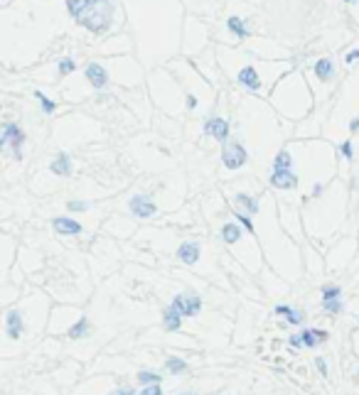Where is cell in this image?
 I'll return each mask as SVG.
<instances>
[{
    "label": "cell",
    "mask_w": 359,
    "mask_h": 395,
    "mask_svg": "<svg viewBox=\"0 0 359 395\" xmlns=\"http://www.w3.org/2000/svg\"><path fill=\"white\" fill-rule=\"evenodd\" d=\"M66 10L79 25L91 32H104L111 25L114 7L108 0H66Z\"/></svg>",
    "instance_id": "6da1fadb"
},
{
    "label": "cell",
    "mask_w": 359,
    "mask_h": 395,
    "mask_svg": "<svg viewBox=\"0 0 359 395\" xmlns=\"http://www.w3.org/2000/svg\"><path fill=\"white\" fill-rule=\"evenodd\" d=\"M222 162L229 169H239L246 165V150L241 147L239 142H226L222 150Z\"/></svg>",
    "instance_id": "7a4b0ae2"
},
{
    "label": "cell",
    "mask_w": 359,
    "mask_h": 395,
    "mask_svg": "<svg viewBox=\"0 0 359 395\" xmlns=\"http://www.w3.org/2000/svg\"><path fill=\"white\" fill-rule=\"evenodd\" d=\"M172 307L182 312V317H194L197 312L202 310V300L197 295H178L172 300Z\"/></svg>",
    "instance_id": "3957f363"
},
{
    "label": "cell",
    "mask_w": 359,
    "mask_h": 395,
    "mask_svg": "<svg viewBox=\"0 0 359 395\" xmlns=\"http://www.w3.org/2000/svg\"><path fill=\"white\" fill-rule=\"evenodd\" d=\"M22 140H25V133L15 123H8L5 130H2V145H12L15 147V157H22V150H20Z\"/></svg>",
    "instance_id": "277c9868"
},
{
    "label": "cell",
    "mask_w": 359,
    "mask_h": 395,
    "mask_svg": "<svg viewBox=\"0 0 359 395\" xmlns=\"http://www.w3.org/2000/svg\"><path fill=\"white\" fill-rule=\"evenodd\" d=\"M130 211H133V216H138V219H150V216L155 214V204L150 201V197L138 194V197L130 199Z\"/></svg>",
    "instance_id": "5b68a950"
},
{
    "label": "cell",
    "mask_w": 359,
    "mask_h": 395,
    "mask_svg": "<svg viewBox=\"0 0 359 395\" xmlns=\"http://www.w3.org/2000/svg\"><path fill=\"white\" fill-rule=\"evenodd\" d=\"M270 184H273L276 189H290V187H298V177H296L290 169H273Z\"/></svg>",
    "instance_id": "8992f818"
},
{
    "label": "cell",
    "mask_w": 359,
    "mask_h": 395,
    "mask_svg": "<svg viewBox=\"0 0 359 395\" xmlns=\"http://www.w3.org/2000/svg\"><path fill=\"white\" fill-rule=\"evenodd\" d=\"M204 133L212 135V138H216V140H226V135H229V123L222 120V118H210V120L204 123Z\"/></svg>",
    "instance_id": "52a82bcc"
},
{
    "label": "cell",
    "mask_w": 359,
    "mask_h": 395,
    "mask_svg": "<svg viewBox=\"0 0 359 395\" xmlns=\"http://www.w3.org/2000/svg\"><path fill=\"white\" fill-rule=\"evenodd\" d=\"M178 258L182 263H187V265H194L197 258H200V243H192V241L182 243L178 248Z\"/></svg>",
    "instance_id": "ba28073f"
},
{
    "label": "cell",
    "mask_w": 359,
    "mask_h": 395,
    "mask_svg": "<svg viewBox=\"0 0 359 395\" xmlns=\"http://www.w3.org/2000/svg\"><path fill=\"white\" fill-rule=\"evenodd\" d=\"M86 79L91 81L94 88H104V86L108 84L106 69H104V66H98V64H89V66H86Z\"/></svg>",
    "instance_id": "9c48e42d"
},
{
    "label": "cell",
    "mask_w": 359,
    "mask_h": 395,
    "mask_svg": "<svg viewBox=\"0 0 359 395\" xmlns=\"http://www.w3.org/2000/svg\"><path fill=\"white\" fill-rule=\"evenodd\" d=\"M22 334V314L18 310L8 312V337L10 339H20Z\"/></svg>",
    "instance_id": "30bf717a"
},
{
    "label": "cell",
    "mask_w": 359,
    "mask_h": 395,
    "mask_svg": "<svg viewBox=\"0 0 359 395\" xmlns=\"http://www.w3.org/2000/svg\"><path fill=\"white\" fill-rule=\"evenodd\" d=\"M52 224H54V231H60V233H66V236H76V233H82V224H76L74 219H66V216H60V219H54Z\"/></svg>",
    "instance_id": "8fae6325"
},
{
    "label": "cell",
    "mask_w": 359,
    "mask_h": 395,
    "mask_svg": "<svg viewBox=\"0 0 359 395\" xmlns=\"http://www.w3.org/2000/svg\"><path fill=\"white\" fill-rule=\"evenodd\" d=\"M239 81L246 88H251V91H256L258 86H261V79H258V74H256V69L254 66H244L239 71Z\"/></svg>",
    "instance_id": "7c38bea8"
},
{
    "label": "cell",
    "mask_w": 359,
    "mask_h": 395,
    "mask_svg": "<svg viewBox=\"0 0 359 395\" xmlns=\"http://www.w3.org/2000/svg\"><path fill=\"white\" fill-rule=\"evenodd\" d=\"M52 172L54 174H60V177H66V174H72V160H69V155H64V152H60L54 160H52Z\"/></svg>",
    "instance_id": "4fadbf2b"
},
{
    "label": "cell",
    "mask_w": 359,
    "mask_h": 395,
    "mask_svg": "<svg viewBox=\"0 0 359 395\" xmlns=\"http://www.w3.org/2000/svg\"><path fill=\"white\" fill-rule=\"evenodd\" d=\"M300 339H302V346H315V344H322V341H328V332H320V329H305L302 334H300Z\"/></svg>",
    "instance_id": "5bb4252c"
},
{
    "label": "cell",
    "mask_w": 359,
    "mask_h": 395,
    "mask_svg": "<svg viewBox=\"0 0 359 395\" xmlns=\"http://www.w3.org/2000/svg\"><path fill=\"white\" fill-rule=\"evenodd\" d=\"M180 324H182V312L175 310V307L170 305V307L165 310V329H168V332H178Z\"/></svg>",
    "instance_id": "9a60e30c"
},
{
    "label": "cell",
    "mask_w": 359,
    "mask_h": 395,
    "mask_svg": "<svg viewBox=\"0 0 359 395\" xmlns=\"http://www.w3.org/2000/svg\"><path fill=\"white\" fill-rule=\"evenodd\" d=\"M332 71H334L332 59H320V61L315 64V74H318V79H322V81H328L330 76H332Z\"/></svg>",
    "instance_id": "2e32d148"
},
{
    "label": "cell",
    "mask_w": 359,
    "mask_h": 395,
    "mask_svg": "<svg viewBox=\"0 0 359 395\" xmlns=\"http://www.w3.org/2000/svg\"><path fill=\"white\" fill-rule=\"evenodd\" d=\"M241 236L239 226L236 224H226L224 228H222V238H224V243H236Z\"/></svg>",
    "instance_id": "e0dca14e"
},
{
    "label": "cell",
    "mask_w": 359,
    "mask_h": 395,
    "mask_svg": "<svg viewBox=\"0 0 359 395\" xmlns=\"http://www.w3.org/2000/svg\"><path fill=\"white\" fill-rule=\"evenodd\" d=\"M276 314H283V317H288V322H290V324H300V322H302V312L290 310V307H286V305L276 307Z\"/></svg>",
    "instance_id": "ac0fdd59"
},
{
    "label": "cell",
    "mask_w": 359,
    "mask_h": 395,
    "mask_svg": "<svg viewBox=\"0 0 359 395\" xmlns=\"http://www.w3.org/2000/svg\"><path fill=\"white\" fill-rule=\"evenodd\" d=\"M290 165H293V160H290V152H278L276 155V160H273V169H290Z\"/></svg>",
    "instance_id": "d6986e66"
},
{
    "label": "cell",
    "mask_w": 359,
    "mask_h": 395,
    "mask_svg": "<svg viewBox=\"0 0 359 395\" xmlns=\"http://www.w3.org/2000/svg\"><path fill=\"white\" fill-rule=\"evenodd\" d=\"M165 366H168L170 373H184V371H187V364H184L182 359H178V356H170V359L165 361Z\"/></svg>",
    "instance_id": "ffe728a7"
},
{
    "label": "cell",
    "mask_w": 359,
    "mask_h": 395,
    "mask_svg": "<svg viewBox=\"0 0 359 395\" xmlns=\"http://www.w3.org/2000/svg\"><path fill=\"white\" fill-rule=\"evenodd\" d=\"M86 329H89V322H86V319L82 317V319H79V322H76V324H74V327L69 329V337H72V339L84 337V334H86Z\"/></svg>",
    "instance_id": "44dd1931"
},
{
    "label": "cell",
    "mask_w": 359,
    "mask_h": 395,
    "mask_svg": "<svg viewBox=\"0 0 359 395\" xmlns=\"http://www.w3.org/2000/svg\"><path fill=\"white\" fill-rule=\"evenodd\" d=\"M138 383H143V386H158V383H160V376H158V373H150V371H140V373H138Z\"/></svg>",
    "instance_id": "7402d4cb"
},
{
    "label": "cell",
    "mask_w": 359,
    "mask_h": 395,
    "mask_svg": "<svg viewBox=\"0 0 359 395\" xmlns=\"http://www.w3.org/2000/svg\"><path fill=\"white\" fill-rule=\"evenodd\" d=\"M340 295H342V290H340L337 285H328V287H322V302H330V300H340Z\"/></svg>",
    "instance_id": "603a6c76"
},
{
    "label": "cell",
    "mask_w": 359,
    "mask_h": 395,
    "mask_svg": "<svg viewBox=\"0 0 359 395\" xmlns=\"http://www.w3.org/2000/svg\"><path fill=\"white\" fill-rule=\"evenodd\" d=\"M226 25H229L232 32H236L239 37H248V32L244 29V20H239V17H229V22H226Z\"/></svg>",
    "instance_id": "cb8c5ba5"
},
{
    "label": "cell",
    "mask_w": 359,
    "mask_h": 395,
    "mask_svg": "<svg viewBox=\"0 0 359 395\" xmlns=\"http://www.w3.org/2000/svg\"><path fill=\"white\" fill-rule=\"evenodd\" d=\"M236 201H239V204H244V206L248 209V214H254V211H258V204H256L254 199L248 197V194H236Z\"/></svg>",
    "instance_id": "d4e9b609"
},
{
    "label": "cell",
    "mask_w": 359,
    "mask_h": 395,
    "mask_svg": "<svg viewBox=\"0 0 359 395\" xmlns=\"http://www.w3.org/2000/svg\"><path fill=\"white\" fill-rule=\"evenodd\" d=\"M34 96L40 98V103H42V108H44V113H54V108H57V106H54V101H50V98H47L44 93H40V91H37Z\"/></svg>",
    "instance_id": "484cf974"
},
{
    "label": "cell",
    "mask_w": 359,
    "mask_h": 395,
    "mask_svg": "<svg viewBox=\"0 0 359 395\" xmlns=\"http://www.w3.org/2000/svg\"><path fill=\"white\" fill-rule=\"evenodd\" d=\"M74 69H76L74 59H62V61H60V71H62V74H69V71H74Z\"/></svg>",
    "instance_id": "4316f807"
},
{
    "label": "cell",
    "mask_w": 359,
    "mask_h": 395,
    "mask_svg": "<svg viewBox=\"0 0 359 395\" xmlns=\"http://www.w3.org/2000/svg\"><path fill=\"white\" fill-rule=\"evenodd\" d=\"M322 305H325V310L328 312H334V314L342 312V302H340V300H330V302H322Z\"/></svg>",
    "instance_id": "83f0119b"
},
{
    "label": "cell",
    "mask_w": 359,
    "mask_h": 395,
    "mask_svg": "<svg viewBox=\"0 0 359 395\" xmlns=\"http://www.w3.org/2000/svg\"><path fill=\"white\" fill-rule=\"evenodd\" d=\"M140 395H162V388H160V383H158V386H146V388L140 391Z\"/></svg>",
    "instance_id": "f1b7e54d"
},
{
    "label": "cell",
    "mask_w": 359,
    "mask_h": 395,
    "mask_svg": "<svg viewBox=\"0 0 359 395\" xmlns=\"http://www.w3.org/2000/svg\"><path fill=\"white\" fill-rule=\"evenodd\" d=\"M66 206H69L72 211H86V209H89V204H84V201H69Z\"/></svg>",
    "instance_id": "f546056e"
},
{
    "label": "cell",
    "mask_w": 359,
    "mask_h": 395,
    "mask_svg": "<svg viewBox=\"0 0 359 395\" xmlns=\"http://www.w3.org/2000/svg\"><path fill=\"white\" fill-rule=\"evenodd\" d=\"M236 219H239V224H244V228H246V231H254V224H251V219H248V216H244V214H239Z\"/></svg>",
    "instance_id": "4dcf8cb0"
},
{
    "label": "cell",
    "mask_w": 359,
    "mask_h": 395,
    "mask_svg": "<svg viewBox=\"0 0 359 395\" xmlns=\"http://www.w3.org/2000/svg\"><path fill=\"white\" fill-rule=\"evenodd\" d=\"M342 155L347 160H352V142H342Z\"/></svg>",
    "instance_id": "1f68e13d"
},
{
    "label": "cell",
    "mask_w": 359,
    "mask_h": 395,
    "mask_svg": "<svg viewBox=\"0 0 359 395\" xmlns=\"http://www.w3.org/2000/svg\"><path fill=\"white\" fill-rule=\"evenodd\" d=\"M357 59H359V49H354V52H350V54L344 56V61H347V64H354Z\"/></svg>",
    "instance_id": "d6a6232c"
},
{
    "label": "cell",
    "mask_w": 359,
    "mask_h": 395,
    "mask_svg": "<svg viewBox=\"0 0 359 395\" xmlns=\"http://www.w3.org/2000/svg\"><path fill=\"white\" fill-rule=\"evenodd\" d=\"M108 395H136V393H133V388H120V391H114Z\"/></svg>",
    "instance_id": "836d02e7"
},
{
    "label": "cell",
    "mask_w": 359,
    "mask_h": 395,
    "mask_svg": "<svg viewBox=\"0 0 359 395\" xmlns=\"http://www.w3.org/2000/svg\"><path fill=\"white\" fill-rule=\"evenodd\" d=\"M288 341H290V346H296V349H298V346H302V339H300V337H290Z\"/></svg>",
    "instance_id": "e575fe53"
},
{
    "label": "cell",
    "mask_w": 359,
    "mask_h": 395,
    "mask_svg": "<svg viewBox=\"0 0 359 395\" xmlns=\"http://www.w3.org/2000/svg\"><path fill=\"white\" fill-rule=\"evenodd\" d=\"M318 368H320V373H322V376H328V366H325V361H322V359H318Z\"/></svg>",
    "instance_id": "d590c367"
},
{
    "label": "cell",
    "mask_w": 359,
    "mask_h": 395,
    "mask_svg": "<svg viewBox=\"0 0 359 395\" xmlns=\"http://www.w3.org/2000/svg\"><path fill=\"white\" fill-rule=\"evenodd\" d=\"M350 130H352V133H354V130H359V118H354V120L350 123Z\"/></svg>",
    "instance_id": "8d00e7d4"
},
{
    "label": "cell",
    "mask_w": 359,
    "mask_h": 395,
    "mask_svg": "<svg viewBox=\"0 0 359 395\" xmlns=\"http://www.w3.org/2000/svg\"><path fill=\"white\" fill-rule=\"evenodd\" d=\"M194 103H197V101H194V96H187V106H190V108H194Z\"/></svg>",
    "instance_id": "74e56055"
},
{
    "label": "cell",
    "mask_w": 359,
    "mask_h": 395,
    "mask_svg": "<svg viewBox=\"0 0 359 395\" xmlns=\"http://www.w3.org/2000/svg\"><path fill=\"white\" fill-rule=\"evenodd\" d=\"M322 194V187H312V197H320Z\"/></svg>",
    "instance_id": "f35d334b"
},
{
    "label": "cell",
    "mask_w": 359,
    "mask_h": 395,
    "mask_svg": "<svg viewBox=\"0 0 359 395\" xmlns=\"http://www.w3.org/2000/svg\"><path fill=\"white\" fill-rule=\"evenodd\" d=\"M344 2H357V0H344Z\"/></svg>",
    "instance_id": "ab89813d"
},
{
    "label": "cell",
    "mask_w": 359,
    "mask_h": 395,
    "mask_svg": "<svg viewBox=\"0 0 359 395\" xmlns=\"http://www.w3.org/2000/svg\"><path fill=\"white\" fill-rule=\"evenodd\" d=\"M182 395H194V393H182Z\"/></svg>",
    "instance_id": "60d3db41"
}]
</instances>
